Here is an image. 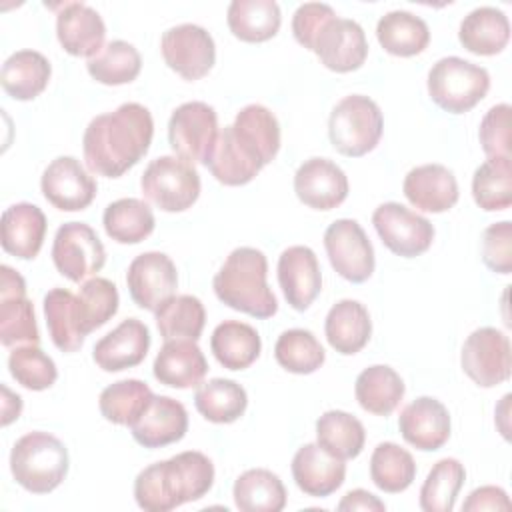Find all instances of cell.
Masks as SVG:
<instances>
[{"label": "cell", "instance_id": "6da1fadb", "mask_svg": "<svg viewBox=\"0 0 512 512\" xmlns=\"http://www.w3.org/2000/svg\"><path fill=\"white\" fill-rule=\"evenodd\" d=\"M154 120L138 102L120 104L114 112L90 120L84 130L82 150L88 170L104 178H120L136 166L150 148Z\"/></svg>", "mask_w": 512, "mask_h": 512}, {"label": "cell", "instance_id": "7a4b0ae2", "mask_svg": "<svg viewBox=\"0 0 512 512\" xmlns=\"http://www.w3.org/2000/svg\"><path fill=\"white\" fill-rule=\"evenodd\" d=\"M212 484V460L202 452L186 450L140 470L134 480V498L146 512H168L200 500Z\"/></svg>", "mask_w": 512, "mask_h": 512}, {"label": "cell", "instance_id": "3957f363", "mask_svg": "<svg viewBox=\"0 0 512 512\" xmlns=\"http://www.w3.org/2000/svg\"><path fill=\"white\" fill-rule=\"evenodd\" d=\"M268 260L264 252L240 246L228 254L216 272L212 286L220 302L232 310L254 318H270L278 312V302L266 282Z\"/></svg>", "mask_w": 512, "mask_h": 512}, {"label": "cell", "instance_id": "277c9868", "mask_svg": "<svg viewBox=\"0 0 512 512\" xmlns=\"http://www.w3.org/2000/svg\"><path fill=\"white\" fill-rule=\"evenodd\" d=\"M70 458L66 446L48 432H28L16 440L10 452V472L24 490L48 494L68 474Z\"/></svg>", "mask_w": 512, "mask_h": 512}, {"label": "cell", "instance_id": "5b68a950", "mask_svg": "<svg viewBox=\"0 0 512 512\" xmlns=\"http://www.w3.org/2000/svg\"><path fill=\"white\" fill-rule=\"evenodd\" d=\"M382 130V110L368 96L350 94L330 112L328 136L332 146L344 156L360 158L372 152L382 138Z\"/></svg>", "mask_w": 512, "mask_h": 512}, {"label": "cell", "instance_id": "8992f818", "mask_svg": "<svg viewBox=\"0 0 512 512\" xmlns=\"http://www.w3.org/2000/svg\"><path fill=\"white\" fill-rule=\"evenodd\" d=\"M426 84L438 108L450 114H464L488 94L490 74L486 68L464 58L446 56L432 64Z\"/></svg>", "mask_w": 512, "mask_h": 512}, {"label": "cell", "instance_id": "52a82bcc", "mask_svg": "<svg viewBox=\"0 0 512 512\" xmlns=\"http://www.w3.org/2000/svg\"><path fill=\"white\" fill-rule=\"evenodd\" d=\"M142 194L164 212H184L200 196V174L194 164L178 156L154 158L142 178Z\"/></svg>", "mask_w": 512, "mask_h": 512}, {"label": "cell", "instance_id": "ba28073f", "mask_svg": "<svg viewBox=\"0 0 512 512\" xmlns=\"http://www.w3.org/2000/svg\"><path fill=\"white\" fill-rule=\"evenodd\" d=\"M218 138V116L200 100L180 104L168 122V142L174 154L190 164H206Z\"/></svg>", "mask_w": 512, "mask_h": 512}, {"label": "cell", "instance_id": "9c48e42d", "mask_svg": "<svg viewBox=\"0 0 512 512\" xmlns=\"http://www.w3.org/2000/svg\"><path fill=\"white\" fill-rule=\"evenodd\" d=\"M52 262L70 282H84L104 268L106 250L92 226L84 222H66L56 230Z\"/></svg>", "mask_w": 512, "mask_h": 512}, {"label": "cell", "instance_id": "30bf717a", "mask_svg": "<svg viewBox=\"0 0 512 512\" xmlns=\"http://www.w3.org/2000/svg\"><path fill=\"white\" fill-rule=\"evenodd\" d=\"M464 374L482 388H492L510 378L512 350L508 336L492 326L474 330L460 354Z\"/></svg>", "mask_w": 512, "mask_h": 512}, {"label": "cell", "instance_id": "8fae6325", "mask_svg": "<svg viewBox=\"0 0 512 512\" xmlns=\"http://www.w3.org/2000/svg\"><path fill=\"white\" fill-rule=\"evenodd\" d=\"M372 224L382 244L402 258L424 254L434 240L430 220L398 202L380 204L372 214Z\"/></svg>", "mask_w": 512, "mask_h": 512}, {"label": "cell", "instance_id": "7c38bea8", "mask_svg": "<svg viewBox=\"0 0 512 512\" xmlns=\"http://www.w3.org/2000/svg\"><path fill=\"white\" fill-rule=\"evenodd\" d=\"M324 248L332 268L348 282L362 284L374 272V248L364 228L352 218L332 222L324 232Z\"/></svg>", "mask_w": 512, "mask_h": 512}, {"label": "cell", "instance_id": "4fadbf2b", "mask_svg": "<svg viewBox=\"0 0 512 512\" xmlns=\"http://www.w3.org/2000/svg\"><path fill=\"white\" fill-rule=\"evenodd\" d=\"M160 50L170 70L184 80L204 78L216 62V46L210 32L198 24H178L162 34Z\"/></svg>", "mask_w": 512, "mask_h": 512}, {"label": "cell", "instance_id": "5bb4252c", "mask_svg": "<svg viewBox=\"0 0 512 512\" xmlns=\"http://www.w3.org/2000/svg\"><path fill=\"white\" fill-rule=\"evenodd\" d=\"M126 284L136 306L156 312L166 300L176 296L178 272L168 254L144 252L130 262Z\"/></svg>", "mask_w": 512, "mask_h": 512}, {"label": "cell", "instance_id": "9a60e30c", "mask_svg": "<svg viewBox=\"0 0 512 512\" xmlns=\"http://www.w3.org/2000/svg\"><path fill=\"white\" fill-rule=\"evenodd\" d=\"M0 342L8 348L40 342L34 306L26 298V282L6 264L0 266Z\"/></svg>", "mask_w": 512, "mask_h": 512}, {"label": "cell", "instance_id": "2e32d148", "mask_svg": "<svg viewBox=\"0 0 512 512\" xmlns=\"http://www.w3.org/2000/svg\"><path fill=\"white\" fill-rule=\"evenodd\" d=\"M40 190L54 208L78 212L92 204L98 186L74 156H58L44 168Z\"/></svg>", "mask_w": 512, "mask_h": 512}, {"label": "cell", "instance_id": "e0dca14e", "mask_svg": "<svg viewBox=\"0 0 512 512\" xmlns=\"http://www.w3.org/2000/svg\"><path fill=\"white\" fill-rule=\"evenodd\" d=\"M312 52L320 62L338 74L358 70L368 56V40L356 20L332 18L318 32Z\"/></svg>", "mask_w": 512, "mask_h": 512}, {"label": "cell", "instance_id": "ac0fdd59", "mask_svg": "<svg viewBox=\"0 0 512 512\" xmlns=\"http://www.w3.org/2000/svg\"><path fill=\"white\" fill-rule=\"evenodd\" d=\"M294 192L308 208L332 210L346 200L348 178L332 160L310 158L294 174Z\"/></svg>", "mask_w": 512, "mask_h": 512}, {"label": "cell", "instance_id": "d6986e66", "mask_svg": "<svg viewBox=\"0 0 512 512\" xmlns=\"http://www.w3.org/2000/svg\"><path fill=\"white\" fill-rule=\"evenodd\" d=\"M278 284L294 310H308L322 290V272L314 250L308 246L286 248L278 258Z\"/></svg>", "mask_w": 512, "mask_h": 512}, {"label": "cell", "instance_id": "ffe728a7", "mask_svg": "<svg viewBox=\"0 0 512 512\" xmlns=\"http://www.w3.org/2000/svg\"><path fill=\"white\" fill-rule=\"evenodd\" d=\"M398 430L416 450L434 452L450 438L448 408L432 396H420L402 408L398 416Z\"/></svg>", "mask_w": 512, "mask_h": 512}, {"label": "cell", "instance_id": "44dd1931", "mask_svg": "<svg viewBox=\"0 0 512 512\" xmlns=\"http://www.w3.org/2000/svg\"><path fill=\"white\" fill-rule=\"evenodd\" d=\"M56 36L68 54L90 60L104 48L106 24L92 6L64 2L56 16Z\"/></svg>", "mask_w": 512, "mask_h": 512}, {"label": "cell", "instance_id": "7402d4cb", "mask_svg": "<svg viewBox=\"0 0 512 512\" xmlns=\"http://www.w3.org/2000/svg\"><path fill=\"white\" fill-rule=\"evenodd\" d=\"M148 348V326L138 318H126L94 344L92 358L104 372H120L138 366L146 358Z\"/></svg>", "mask_w": 512, "mask_h": 512}, {"label": "cell", "instance_id": "603a6c76", "mask_svg": "<svg viewBox=\"0 0 512 512\" xmlns=\"http://www.w3.org/2000/svg\"><path fill=\"white\" fill-rule=\"evenodd\" d=\"M132 438L144 448H162L182 440L188 432V412L170 396H154L130 426Z\"/></svg>", "mask_w": 512, "mask_h": 512}, {"label": "cell", "instance_id": "cb8c5ba5", "mask_svg": "<svg viewBox=\"0 0 512 512\" xmlns=\"http://www.w3.org/2000/svg\"><path fill=\"white\" fill-rule=\"evenodd\" d=\"M292 478L304 494L326 498L344 484L346 464L318 442L304 444L292 458Z\"/></svg>", "mask_w": 512, "mask_h": 512}, {"label": "cell", "instance_id": "d4e9b609", "mask_svg": "<svg viewBox=\"0 0 512 512\" xmlns=\"http://www.w3.org/2000/svg\"><path fill=\"white\" fill-rule=\"evenodd\" d=\"M406 200L422 212H446L458 202V182L452 170L442 164H422L412 168L402 184Z\"/></svg>", "mask_w": 512, "mask_h": 512}, {"label": "cell", "instance_id": "484cf974", "mask_svg": "<svg viewBox=\"0 0 512 512\" xmlns=\"http://www.w3.org/2000/svg\"><path fill=\"white\" fill-rule=\"evenodd\" d=\"M152 372L160 384L186 390L202 384L208 372V362L196 340L176 338L164 342L154 358Z\"/></svg>", "mask_w": 512, "mask_h": 512}, {"label": "cell", "instance_id": "4316f807", "mask_svg": "<svg viewBox=\"0 0 512 512\" xmlns=\"http://www.w3.org/2000/svg\"><path fill=\"white\" fill-rule=\"evenodd\" d=\"M46 226V216L36 204L18 202L8 206L2 214L4 252L20 260L36 258L44 244Z\"/></svg>", "mask_w": 512, "mask_h": 512}, {"label": "cell", "instance_id": "83f0119b", "mask_svg": "<svg viewBox=\"0 0 512 512\" xmlns=\"http://www.w3.org/2000/svg\"><path fill=\"white\" fill-rule=\"evenodd\" d=\"M324 332L328 344L338 354L352 356L368 344L372 334V320L362 302L346 298L328 310Z\"/></svg>", "mask_w": 512, "mask_h": 512}, {"label": "cell", "instance_id": "f1b7e54d", "mask_svg": "<svg viewBox=\"0 0 512 512\" xmlns=\"http://www.w3.org/2000/svg\"><path fill=\"white\" fill-rule=\"evenodd\" d=\"M240 144L262 164H270L280 150L278 118L262 104L244 106L232 124Z\"/></svg>", "mask_w": 512, "mask_h": 512}, {"label": "cell", "instance_id": "f546056e", "mask_svg": "<svg viewBox=\"0 0 512 512\" xmlns=\"http://www.w3.org/2000/svg\"><path fill=\"white\" fill-rule=\"evenodd\" d=\"M460 44L478 56L502 52L510 40L508 16L494 6H480L468 12L458 30Z\"/></svg>", "mask_w": 512, "mask_h": 512}, {"label": "cell", "instance_id": "4dcf8cb0", "mask_svg": "<svg viewBox=\"0 0 512 512\" xmlns=\"http://www.w3.org/2000/svg\"><path fill=\"white\" fill-rule=\"evenodd\" d=\"M50 74L52 66L44 54L36 50H18L2 64L0 84L10 98L26 102L46 90Z\"/></svg>", "mask_w": 512, "mask_h": 512}, {"label": "cell", "instance_id": "1f68e13d", "mask_svg": "<svg viewBox=\"0 0 512 512\" xmlns=\"http://www.w3.org/2000/svg\"><path fill=\"white\" fill-rule=\"evenodd\" d=\"M404 392L406 388L400 374L386 364L364 368L354 384L360 408L376 416H390L402 402Z\"/></svg>", "mask_w": 512, "mask_h": 512}, {"label": "cell", "instance_id": "d6a6232c", "mask_svg": "<svg viewBox=\"0 0 512 512\" xmlns=\"http://www.w3.org/2000/svg\"><path fill=\"white\" fill-rule=\"evenodd\" d=\"M214 358L228 370H244L252 366L262 350V340L256 328L240 320H224L210 338Z\"/></svg>", "mask_w": 512, "mask_h": 512}, {"label": "cell", "instance_id": "836d02e7", "mask_svg": "<svg viewBox=\"0 0 512 512\" xmlns=\"http://www.w3.org/2000/svg\"><path fill=\"white\" fill-rule=\"evenodd\" d=\"M226 22L238 40L256 44L278 34L282 14L274 0H234L228 6Z\"/></svg>", "mask_w": 512, "mask_h": 512}, {"label": "cell", "instance_id": "e575fe53", "mask_svg": "<svg viewBox=\"0 0 512 512\" xmlns=\"http://www.w3.org/2000/svg\"><path fill=\"white\" fill-rule=\"evenodd\" d=\"M376 38L388 54L410 58L426 50L430 30L420 16L406 10H392L378 20Z\"/></svg>", "mask_w": 512, "mask_h": 512}, {"label": "cell", "instance_id": "d590c367", "mask_svg": "<svg viewBox=\"0 0 512 512\" xmlns=\"http://www.w3.org/2000/svg\"><path fill=\"white\" fill-rule=\"evenodd\" d=\"M232 496L242 512H280L288 494L278 474L266 468H250L236 478Z\"/></svg>", "mask_w": 512, "mask_h": 512}, {"label": "cell", "instance_id": "8d00e7d4", "mask_svg": "<svg viewBox=\"0 0 512 512\" xmlns=\"http://www.w3.org/2000/svg\"><path fill=\"white\" fill-rule=\"evenodd\" d=\"M206 166L212 176L224 186H244L252 182L262 170V166L242 150V146L234 138L232 126H224V130L218 132Z\"/></svg>", "mask_w": 512, "mask_h": 512}, {"label": "cell", "instance_id": "74e56055", "mask_svg": "<svg viewBox=\"0 0 512 512\" xmlns=\"http://www.w3.org/2000/svg\"><path fill=\"white\" fill-rule=\"evenodd\" d=\"M108 238L118 244H138L154 232V212L138 198H120L110 202L102 216Z\"/></svg>", "mask_w": 512, "mask_h": 512}, {"label": "cell", "instance_id": "f35d334b", "mask_svg": "<svg viewBox=\"0 0 512 512\" xmlns=\"http://www.w3.org/2000/svg\"><path fill=\"white\" fill-rule=\"evenodd\" d=\"M194 406L208 422L232 424L246 412L248 394L234 380L212 378L198 386Z\"/></svg>", "mask_w": 512, "mask_h": 512}, {"label": "cell", "instance_id": "ab89813d", "mask_svg": "<svg viewBox=\"0 0 512 512\" xmlns=\"http://www.w3.org/2000/svg\"><path fill=\"white\" fill-rule=\"evenodd\" d=\"M316 440L332 456L352 460L364 450L366 430L356 416L344 410H328L316 420Z\"/></svg>", "mask_w": 512, "mask_h": 512}, {"label": "cell", "instance_id": "60d3db41", "mask_svg": "<svg viewBox=\"0 0 512 512\" xmlns=\"http://www.w3.org/2000/svg\"><path fill=\"white\" fill-rule=\"evenodd\" d=\"M154 398L150 386L136 378L118 380L100 392V414L118 426H132Z\"/></svg>", "mask_w": 512, "mask_h": 512}, {"label": "cell", "instance_id": "b9f144b4", "mask_svg": "<svg viewBox=\"0 0 512 512\" xmlns=\"http://www.w3.org/2000/svg\"><path fill=\"white\" fill-rule=\"evenodd\" d=\"M44 316L54 346L62 352H76L84 344V334L78 326L76 296L66 288H52L44 296Z\"/></svg>", "mask_w": 512, "mask_h": 512}, {"label": "cell", "instance_id": "7bdbcfd3", "mask_svg": "<svg viewBox=\"0 0 512 512\" xmlns=\"http://www.w3.org/2000/svg\"><path fill=\"white\" fill-rule=\"evenodd\" d=\"M154 314L158 332L164 340H198L206 324L204 304L192 294L172 296Z\"/></svg>", "mask_w": 512, "mask_h": 512}, {"label": "cell", "instance_id": "ee69618b", "mask_svg": "<svg viewBox=\"0 0 512 512\" xmlns=\"http://www.w3.org/2000/svg\"><path fill=\"white\" fill-rule=\"evenodd\" d=\"M142 68L140 52L126 40H112L86 62L88 74L106 86L130 84Z\"/></svg>", "mask_w": 512, "mask_h": 512}, {"label": "cell", "instance_id": "f6af8a7d", "mask_svg": "<svg viewBox=\"0 0 512 512\" xmlns=\"http://www.w3.org/2000/svg\"><path fill=\"white\" fill-rule=\"evenodd\" d=\"M118 288L108 278H88L82 282L76 296L78 326L84 336L104 326L118 312Z\"/></svg>", "mask_w": 512, "mask_h": 512}, {"label": "cell", "instance_id": "bcb514c9", "mask_svg": "<svg viewBox=\"0 0 512 512\" xmlns=\"http://www.w3.org/2000/svg\"><path fill=\"white\" fill-rule=\"evenodd\" d=\"M370 478L382 492H404L416 478V462L398 444L380 442L370 456Z\"/></svg>", "mask_w": 512, "mask_h": 512}, {"label": "cell", "instance_id": "7dc6e473", "mask_svg": "<svg viewBox=\"0 0 512 512\" xmlns=\"http://www.w3.org/2000/svg\"><path fill=\"white\" fill-rule=\"evenodd\" d=\"M474 202L486 212L506 210L512 204V158H488L472 176Z\"/></svg>", "mask_w": 512, "mask_h": 512}, {"label": "cell", "instance_id": "c3c4849f", "mask_svg": "<svg viewBox=\"0 0 512 512\" xmlns=\"http://www.w3.org/2000/svg\"><path fill=\"white\" fill-rule=\"evenodd\" d=\"M464 478L466 470L456 458L438 460L420 488V508L424 512H450Z\"/></svg>", "mask_w": 512, "mask_h": 512}, {"label": "cell", "instance_id": "681fc988", "mask_svg": "<svg viewBox=\"0 0 512 512\" xmlns=\"http://www.w3.org/2000/svg\"><path fill=\"white\" fill-rule=\"evenodd\" d=\"M274 358L292 374H312L324 364L326 352L310 330L292 328L278 336Z\"/></svg>", "mask_w": 512, "mask_h": 512}, {"label": "cell", "instance_id": "f907efd6", "mask_svg": "<svg viewBox=\"0 0 512 512\" xmlns=\"http://www.w3.org/2000/svg\"><path fill=\"white\" fill-rule=\"evenodd\" d=\"M8 370L20 386L34 392L50 388L58 378L54 360L38 344L16 346L8 356Z\"/></svg>", "mask_w": 512, "mask_h": 512}, {"label": "cell", "instance_id": "816d5d0a", "mask_svg": "<svg viewBox=\"0 0 512 512\" xmlns=\"http://www.w3.org/2000/svg\"><path fill=\"white\" fill-rule=\"evenodd\" d=\"M510 112V104H496L480 122L478 138L488 158H510Z\"/></svg>", "mask_w": 512, "mask_h": 512}, {"label": "cell", "instance_id": "f5cc1de1", "mask_svg": "<svg viewBox=\"0 0 512 512\" xmlns=\"http://www.w3.org/2000/svg\"><path fill=\"white\" fill-rule=\"evenodd\" d=\"M482 260L496 274L512 272V222L502 220L484 230Z\"/></svg>", "mask_w": 512, "mask_h": 512}, {"label": "cell", "instance_id": "db71d44e", "mask_svg": "<svg viewBox=\"0 0 512 512\" xmlns=\"http://www.w3.org/2000/svg\"><path fill=\"white\" fill-rule=\"evenodd\" d=\"M332 18H336V12L328 4H322V2L300 4L292 16V34L296 42L312 50L318 32Z\"/></svg>", "mask_w": 512, "mask_h": 512}, {"label": "cell", "instance_id": "11a10c76", "mask_svg": "<svg viewBox=\"0 0 512 512\" xmlns=\"http://www.w3.org/2000/svg\"><path fill=\"white\" fill-rule=\"evenodd\" d=\"M464 512H482V510H510L508 494L498 486H480L468 494L462 504Z\"/></svg>", "mask_w": 512, "mask_h": 512}, {"label": "cell", "instance_id": "9f6ffc18", "mask_svg": "<svg viewBox=\"0 0 512 512\" xmlns=\"http://www.w3.org/2000/svg\"><path fill=\"white\" fill-rule=\"evenodd\" d=\"M338 510L340 512H352V510H366V512H384L386 510V504L370 494L368 490H362V488H356V490H350L340 502H338Z\"/></svg>", "mask_w": 512, "mask_h": 512}, {"label": "cell", "instance_id": "6f0895ef", "mask_svg": "<svg viewBox=\"0 0 512 512\" xmlns=\"http://www.w3.org/2000/svg\"><path fill=\"white\" fill-rule=\"evenodd\" d=\"M4 402H2V424L8 426L12 420H18L22 412V398L18 394H12L6 386H2Z\"/></svg>", "mask_w": 512, "mask_h": 512}]
</instances>
